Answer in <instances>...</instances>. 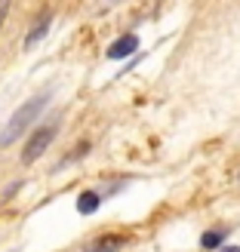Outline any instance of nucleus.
<instances>
[{"instance_id": "obj_1", "label": "nucleus", "mask_w": 240, "mask_h": 252, "mask_svg": "<svg viewBox=\"0 0 240 252\" xmlns=\"http://www.w3.org/2000/svg\"><path fill=\"white\" fill-rule=\"evenodd\" d=\"M46 102H49V95H34L31 102H25L16 114L9 117V123H6V129L0 132V148H9L12 142H16V138L28 129V126L37 120V114H40V111L46 108Z\"/></svg>"}, {"instance_id": "obj_2", "label": "nucleus", "mask_w": 240, "mask_h": 252, "mask_svg": "<svg viewBox=\"0 0 240 252\" xmlns=\"http://www.w3.org/2000/svg\"><path fill=\"white\" fill-rule=\"evenodd\" d=\"M56 132H59V126L56 123H49V126H40L31 138H28V145H25V151H22V163H34L37 157L43 154V151L53 145V138H56Z\"/></svg>"}, {"instance_id": "obj_3", "label": "nucleus", "mask_w": 240, "mask_h": 252, "mask_svg": "<svg viewBox=\"0 0 240 252\" xmlns=\"http://www.w3.org/2000/svg\"><path fill=\"white\" fill-rule=\"evenodd\" d=\"M136 49H138V37L136 34H126V37H120V40L111 43L108 59H126V56H133Z\"/></svg>"}, {"instance_id": "obj_4", "label": "nucleus", "mask_w": 240, "mask_h": 252, "mask_svg": "<svg viewBox=\"0 0 240 252\" xmlns=\"http://www.w3.org/2000/svg\"><path fill=\"white\" fill-rule=\"evenodd\" d=\"M49 22H53V16L46 12V16H43V19H40V22H37L34 28H31V34L25 37V49H31L37 40H43V37H46V31H49Z\"/></svg>"}, {"instance_id": "obj_5", "label": "nucleus", "mask_w": 240, "mask_h": 252, "mask_svg": "<svg viewBox=\"0 0 240 252\" xmlns=\"http://www.w3.org/2000/svg\"><path fill=\"white\" fill-rule=\"evenodd\" d=\"M99 203H102V197H99L96 191H83L77 197V212H83V216H93V212L99 209Z\"/></svg>"}, {"instance_id": "obj_6", "label": "nucleus", "mask_w": 240, "mask_h": 252, "mask_svg": "<svg viewBox=\"0 0 240 252\" xmlns=\"http://www.w3.org/2000/svg\"><path fill=\"white\" fill-rule=\"evenodd\" d=\"M120 237H105V240H99V243H93V249H83V252H114V249H120Z\"/></svg>"}, {"instance_id": "obj_7", "label": "nucleus", "mask_w": 240, "mask_h": 252, "mask_svg": "<svg viewBox=\"0 0 240 252\" xmlns=\"http://www.w3.org/2000/svg\"><path fill=\"white\" fill-rule=\"evenodd\" d=\"M222 240H225V231H206L204 237H200V246H204V249H216Z\"/></svg>"}, {"instance_id": "obj_8", "label": "nucleus", "mask_w": 240, "mask_h": 252, "mask_svg": "<svg viewBox=\"0 0 240 252\" xmlns=\"http://www.w3.org/2000/svg\"><path fill=\"white\" fill-rule=\"evenodd\" d=\"M6 12H9V3H0V25H3V19H6Z\"/></svg>"}, {"instance_id": "obj_9", "label": "nucleus", "mask_w": 240, "mask_h": 252, "mask_svg": "<svg viewBox=\"0 0 240 252\" xmlns=\"http://www.w3.org/2000/svg\"><path fill=\"white\" fill-rule=\"evenodd\" d=\"M222 252H240V246H225Z\"/></svg>"}, {"instance_id": "obj_10", "label": "nucleus", "mask_w": 240, "mask_h": 252, "mask_svg": "<svg viewBox=\"0 0 240 252\" xmlns=\"http://www.w3.org/2000/svg\"><path fill=\"white\" fill-rule=\"evenodd\" d=\"M237 179H240V175H237Z\"/></svg>"}]
</instances>
